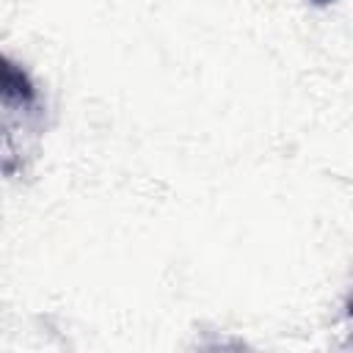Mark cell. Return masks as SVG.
Masks as SVG:
<instances>
[{
  "label": "cell",
  "instance_id": "6da1fadb",
  "mask_svg": "<svg viewBox=\"0 0 353 353\" xmlns=\"http://www.w3.org/2000/svg\"><path fill=\"white\" fill-rule=\"evenodd\" d=\"M0 99L17 102V105L33 102V83L28 80V74L19 66H14L3 55H0Z\"/></svg>",
  "mask_w": 353,
  "mask_h": 353
}]
</instances>
